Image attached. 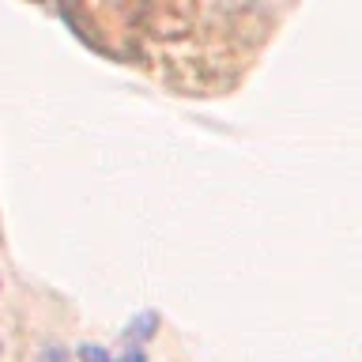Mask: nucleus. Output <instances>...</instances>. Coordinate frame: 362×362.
<instances>
[{"instance_id":"f257e3e1","label":"nucleus","mask_w":362,"mask_h":362,"mask_svg":"<svg viewBox=\"0 0 362 362\" xmlns=\"http://www.w3.org/2000/svg\"><path fill=\"white\" fill-rule=\"evenodd\" d=\"M155 328H158V313L144 310V313L129 325V328H124V339H129V347H140L144 339H151V336H155Z\"/></svg>"},{"instance_id":"f03ea898","label":"nucleus","mask_w":362,"mask_h":362,"mask_svg":"<svg viewBox=\"0 0 362 362\" xmlns=\"http://www.w3.org/2000/svg\"><path fill=\"white\" fill-rule=\"evenodd\" d=\"M79 358H83V362H113V355L106 347H98V344H83V347H79Z\"/></svg>"}]
</instances>
